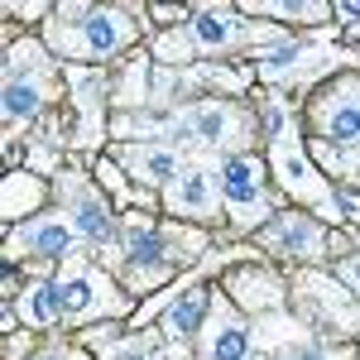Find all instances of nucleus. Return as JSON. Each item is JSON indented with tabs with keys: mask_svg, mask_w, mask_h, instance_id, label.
Listing matches in <instances>:
<instances>
[{
	"mask_svg": "<svg viewBox=\"0 0 360 360\" xmlns=\"http://www.w3.org/2000/svg\"><path fill=\"white\" fill-rule=\"evenodd\" d=\"M39 101H44V86L34 82V77H10L5 82V120L15 125V120H29V115L39 111Z\"/></svg>",
	"mask_w": 360,
	"mask_h": 360,
	"instance_id": "6e6552de",
	"label": "nucleus"
},
{
	"mask_svg": "<svg viewBox=\"0 0 360 360\" xmlns=\"http://www.w3.org/2000/svg\"><path fill=\"white\" fill-rule=\"evenodd\" d=\"M317 125L332 139H360V101H341V106H317Z\"/></svg>",
	"mask_w": 360,
	"mask_h": 360,
	"instance_id": "1a4fd4ad",
	"label": "nucleus"
},
{
	"mask_svg": "<svg viewBox=\"0 0 360 360\" xmlns=\"http://www.w3.org/2000/svg\"><path fill=\"white\" fill-rule=\"evenodd\" d=\"M91 283H96V278H86V274L63 278V317H86L91 307H101V293H96Z\"/></svg>",
	"mask_w": 360,
	"mask_h": 360,
	"instance_id": "9d476101",
	"label": "nucleus"
},
{
	"mask_svg": "<svg viewBox=\"0 0 360 360\" xmlns=\"http://www.w3.org/2000/svg\"><path fill=\"white\" fill-rule=\"evenodd\" d=\"M341 274H346V278H351V283H356V288H360V259H351V264H346Z\"/></svg>",
	"mask_w": 360,
	"mask_h": 360,
	"instance_id": "6ab92c4d",
	"label": "nucleus"
},
{
	"mask_svg": "<svg viewBox=\"0 0 360 360\" xmlns=\"http://www.w3.org/2000/svg\"><path fill=\"white\" fill-rule=\"evenodd\" d=\"M193 34H197V44H202L207 53H226L231 44H240V39H245V25H240V20H231L226 10H202V15H197V25H193Z\"/></svg>",
	"mask_w": 360,
	"mask_h": 360,
	"instance_id": "20e7f679",
	"label": "nucleus"
},
{
	"mask_svg": "<svg viewBox=\"0 0 360 360\" xmlns=\"http://www.w3.org/2000/svg\"><path fill=\"white\" fill-rule=\"evenodd\" d=\"M212 197H217V183L207 168H193L178 188H173V212L183 217H212Z\"/></svg>",
	"mask_w": 360,
	"mask_h": 360,
	"instance_id": "39448f33",
	"label": "nucleus"
},
{
	"mask_svg": "<svg viewBox=\"0 0 360 360\" xmlns=\"http://www.w3.org/2000/svg\"><path fill=\"white\" fill-rule=\"evenodd\" d=\"M29 245L39 250V255H63V250L72 245V231L63 221H49V226H39V231L29 236Z\"/></svg>",
	"mask_w": 360,
	"mask_h": 360,
	"instance_id": "dca6fc26",
	"label": "nucleus"
},
{
	"mask_svg": "<svg viewBox=\"0 0 360 360\" xmlns=\"http://www.w3.org/2000/svg\"><path fill=\"white\" fill-rule=\"evenodd\" d=\"M130 245H125V259L135 264V269H164L168 264V250H164V236L159 231H149V226H130V236H125Z\"/></svg>",
	"mask_w": 360,
	"mask_h": 360,
	"instance_id": "0eeeda50",
	"label": "nucleus"
},
{
	"mask_svg": "<svg viewBox=\"0 0 360 360\" xmlns=\"http://www.w3.org/2000/svg\"><path fill=\"white\" fill-rule=\"evenodd\" d=\"M226 202L236 207L240 221H255L264 212V193H259V164L255 159H231L226 164Z\"/></svg>",
	"mask_w": 360,
	"mask_h": 360,
	"instance_id": "7ed1b4c3",
	"label": "nucleus"
},
{
	"mask_svg": "<svg viewBox=\"0 0 360 360\" xmlns=\"http://www.w3.org/2000/svg\"><path fill=\"white\" fill-rule=\"evenodd\" d=\"M226 111L221 106H207V111H197V135H207V139H221L226 130Z\"/></svg>",
	"mask_w": 360,
	"mask_h": 360,
	"instance_id": "f3484780",
	"label": "nucleus"
},
{
	"mask_svg": "<svg viewBox=\"0 0 360 360\" xmlns=\"http://www.w3.org/2000/svg\"><path fill=\"white\" fill-rule=\"evenodd\" d=\"M269 245L293 250V255H312V250H322V236H317V226L303 221V217H283V221L269 226Z\"/></svg>",
	"mask_w": 360,
	"mask_h": 360,
	"instance_id": "423d86ee",
	"label": "nucleus"
},
{
	"mask_svg": "<svg viewBox=\"0 0 360 360\" xmlns=\"http://www.w3.org/2000/svg\"><path fill=\"white\" fill-rule=\"evenodd\" d=\"M5 202H10V212H20L15 202H39V188H34L29 178H10V183H5Z\"/></svg>",
	"mask_w": 360,
	"mask_h": 360,
	"instance_id": "a211bd4d",
	"label": "nucleus"
},
{
	"mask_svg": "<svg viewBox=\"0 0 360 360\" xmlns=\"http://www.w3.org/2000/svg\"><path fill=\"white\" fill-rule=\"evenodd\" d=\"M202 317H207V298H202V293H193V298H188V303H178L173 307V312H168V336H193L197 327H202Z\"/></svg>",
	"mask_w": 360,
	"mask_h": 360,
	"instance_id": "ddd939ff",
	"label": "nucleus"
},
{
	"mask_svg": "<svg viewBox=\"0 0 360 360\" xmlns=\"http://www.w3.org/2000/svg\"><path fill=\"white\" fill-rule=\"evenodd\" d=\"M269 125H274V159H278V178H283V188L288 193H303V197H317V202H327V188L307 173L303 154L293 149V135H288V120H278L269 115Z\"/></svg>",
	"mask_w": 360,
	"mask_h": 360,
	"instance_id": "f257e3e1",
	"label": "nucleus"
},
{
	"mask_svg": "<svg viewBox=\"0 0 360 360\" xmlns=\"http://www.w3.org/2000/svg\"><path fill=\"white\" fill-rule=\"evenodd\" d=\"M130 168H135L139 178H149V183H168L178 164H173L168 149H130Z\"/></svg>",
	"mask_w": 360,
	"mask_h": 360,
	"instance_id": "f8f14e48",
	"label": "nucleus"
},
{
	"mask_svg": "<svg viewBox=\"0 0 360 360\" xmlns=\"http://www.w3.org/2000/svg\"><path fill=\"white\" fill-rule=\"evenodd\" d=\"M130 39H135V25L125 20V10H91L82 20V53H91V58L115 53Z\"/></svg>",
	"mask_w": 360,
	"mask_h": 360,
	"instance_id": "f03ea898",
	"label": "nucleus"
},
{
	"mask_svg": "<svg viewBox=\"0 0 360 360\" xmlns=\"http://www.w3.org/2000/svg\"><path fill=\"white\" fill-rule=\"evenodd\" d=\"M77 226H82L86 240H106V236H111V217H106V207H101L96 197H86L82 207H77Z\"/></svg>",
	"mask_w": 360,
	"mask_h": 360,
	"instance_id": "4468645a",
	"label": "nucleus"
},
{
	"mask_svg": "<svg viewBox=\"0 0 360 360\" xmlns=\"http://www.w3.org/2000/svg\"><path fill=\"white\" fill-rule=\"evenodd\" d=\"M245 360H255V356H245Z\"/></svg>",
	"mask_w": 360,
	"mask_h": 360,
	"instance_id": "412c9836",
	"label": "nucleus"
},
{
	"mask_svg": "<svg viewBox=\"0 0 360 360\" xmlns=\"http://www.w3.org/2000/svg\"><path fill=\"white\" fill-rule=\"evenodd\" d=\"M293 360H346V356H293Z\"/></svg>",
	"mask_w": 360,
	"mask_h": 360,
	"instance_id": "aec40b11",
	"label": "nucleus"
},
{
	"mask_svg": "<svg viewBox=\"0 0 360 360\" xmlns=\"http://www.w3.org/2000/svg\"><path fill=\"white\" fill-rule=\"evenodd\" d=\"M58 312H63V283H58V278H44V283L34 288V298L25 303V317L34 327H44V322H53Z\"/></svg>",
	"mask_w": 360,
	"mask_h": 360,
	"instance_id": "9b49d317",
	"label": "nucleus"
},
{
	"mask_svg": "<svg viewBox=\"0 0 360 360\" xmlns=\"http://www.w3.org/2000/svg\"><path fill=\"white\" fill-rule=\"evenodd\" d=\"M207 360H245V332L236 322H226L221 332H217V341H212Z\"/></svg>",
	"mask_w": 360,
	"mask_h": 360,
	"instance_id": "2eb2a0df",
	"label": "nucleus"
}]
</instances>
